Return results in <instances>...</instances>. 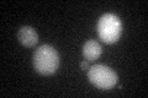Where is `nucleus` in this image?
Masks as SVG:
<instances>
[{"label":"nucleus","mask_w":148,"mask_h":98,"mask_svg":"<svg viewBox=\"0 0 148 98\" xmlns=\"http://www.w3.org/2000/svg\"><path fill=\"white\" fill-rule=\"evenodd\" d=\"M32 63L35 70L41 75H53L59 66V54L54 47L42 44L35 50Z\"/></svg>","instance_id":"obj_1"},{"label":"nucleus","mask_w":148,"mask_h":98,"mask_svg":"<svg viewBox=\"0 0 148 98\" xmlns=\"http://www.w3.org/2000/svg\"><path fill=\"white\" fill-rule=\"evenodd\" d=\"M17 39L22 45L31 48V47H35L37 44V42H38V34H37V32L32 27L22 26L17 31Z\"/></svg>","instance_id":"obj_4"},{"label":"nucleus","mask_w":148,"mask_h":98,"mask_svg":"<svg viewBox=\"0 0 148 98\" xmlns=\"http://www.w3.org/2000/svg\"><path fill=\"white\" fill-rule=\"evenodd\" d=\"M88 78L92 85L100 90H110L114 86H116L119 81L117 74L111 68L103 64H96L89 68Z\"/></svg>","instance_id":"obj_3"},{"label":"nucleus","mask_w":148,"mask_h":98,"mask_svg":"<svg viewBox=\"0 0 148 98\" xmlns=\"http://www.w3.org/2000/svg\"><path fill=\"white\" fill-rule=\"evenodd\" d=\"M98 34L108 44H114L122 34V22L114 14H105L98 22Z\"/></svg>","instance_id":"obj_2"},{"label":"nucleus","mask_w":148,"mask_h":98,"mask_svg":"<svg viewBox=\"0 0 148 98\" xmlns=\"http://www.w3.org/2000/svg\"><path fill=\"white\" fill-rule=\"evenodd\" d=\"M101 53H103V48L94 39L85 42L84 45H83V55L88 62H94V60L99 59Z\"/></svg>","instance_id":"obj_5"},{"label":"nucleus","mask_w":148,"mask_h":98,"mask_svg":"<svg viewBox=\"0 0 148 98\" xmlns=\"http://www.w3.org/2000/svg\"><path fill=\"white\" fill-rule=\"evenodd\" d=\"M80 68L83 69V70H89V63H88V62H82L80 63Z\"/></svg>","instance_id":"obj_6"}]
</instances>
